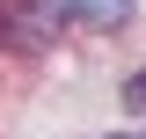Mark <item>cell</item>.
<instances>
[{
    "label": "cell",
    "instance_id": "1",
    "mask_svg": "<svg viewBox=\"0 0 146 139\" xmlns=\"http://www.w3.org/2000/svg\"><path fill=\"white\" fill-rule=\"evenodd\" d=\"M139 0H66V15H80V22H95V29H117V22L131 15Z\"/></svg>",
    "mask_w": 146,
    "mask_h": 139
},
{
    "label": "cell",
    "instance_id": "2",
    "mask_svg": "<svg viewBox=\"0 0 146 139\" xmlns=\"http://www.w3.org/2000/svg\"><path fill=\"white\" fill-rule=\"evenodd\" d=\"M124 103H131V110H146V66H139V73L124 81Z\"/></svg>",
    "mask_w": 146,
    "mask_h": 139
},
{
    "label": "cell",
    "instance_id": "3",
    "mask_svg": "<svg viewBox=\"0 0 146 139\" xmlns=\"http://www.w3.org/2000/svg\"><path fill=\"white\" fill-rule=\"evenodd\" d=\"M117 139H131V132H117Z\"/></svg>",
    "mask_w": 146,
    "mask_h": 139
}]
</instances>
